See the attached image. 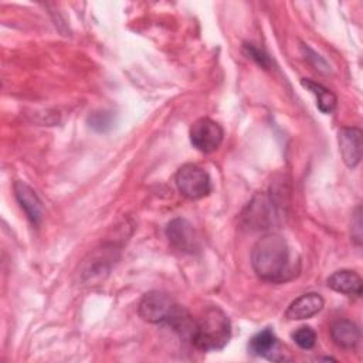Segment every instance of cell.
Masks as SVG:
<instances>
[{"label":"cell","mask_w":363,"mask_h":363,"mask_svg":"<svg viewBox=\"0 0 363 363\" xmlns=\"http://www.w3.org/2000/svg\"><path fill=\"white\" fill-rule=\"evenodd\" d=\"M294 342L303 350H309L316 343V332L311 326H301L292 333Z\"/></svg>","instance_id":"16"},{"label":"cell","mask_w":363,"mask_h":363,"mask_svg":"<svg viewBox=\"0 0 363 363\" xmlns=\"http://www.w3.org/2000/svg\"><path fill=\"white\" fill-rule=\"evenodd\" d=\"M279 218V206L267 194H257L241 214V221L250 231L267 230L278 223Z\"/></svg>","instance_id":"3"},{"label":"cell","mask_w":363,"mask_h":363,"mask_svg":"<svg viewBox=\"0 0 363 363\" xmlns=\"http://www.w3.org/2000/svg\"><path fill=\"white\" fill-rule=\"evenodd\" d=\"M339 150L345 164L356 167L362 159V130L359 128H342L337 133Z\"/></svg>","instance_id":"8"},{"label":"cell","mask_w":363,"mask_h":363,"mask_svg":"<svg viewBox=\"0 0 363 363\" xmlns=\"http://www.w3.org/2000/svg\"><path fill=\"white\" fill-rule=\"evenodd\" d=\"M244 51H245V54H247L251 60H254V61H255L258 65H261L262 68L268 69V68L271 67V60H269V57H268L261 48H258L255 44L245 43V44H244Z\"/></svg>","instance_id":"17"},{"label":"cell","mask_w":363,"mask_h":363,"mask_svg":"<svg viewBox=\"0 0 363 363\" xmlns=\"http://www.w3.org/2000/svg\"><path fill=\"white\" fill-rule=\"evenodd\" d=\"M330 339L332 342L345 350H352L357 346L360 340L359 326L349 319H336L330 325Z\"/></svg>","instance_id":"11"},{"label":"cell","mask_w":363,"mask_h":363,"mask_svg":"<svg viewBox=\"0 0 363 363\" xmlns=\"http://www.w3.org/2000/svg\"><path fill=\"white\" fill-rule=\"evenodd\" d=\"M166 237L172 247L180 252L194 254L199 250V237L194 227L186 218H173L166 227Z\"/></svg>","instance_id":"7"},{"label":"cell","mask_w":363,"mask_h":363,"mask_svg":"<svg viewBox=\"0 0 363 363\" xmlns=\"http://www.w3.org/2000/svg\"><path fill=\"white\" fill-rule=\"evenodd\" d=\"M179 305L170 295L162 291L145 294L138 305L139 316L149 323H167Z\"/></svg>","instance_id":"5"},{"label":"cell","mask_w":363,"mask_h":363,"mask_svg":"<svg viewBox=\"0 0 363 363\" xmlns=\"http://www.w3.org/2000/svg\"><path fill=\"white\" fill-rule=\"evenodd\" d=\"M231 337V322L218 306H208L196 319V330L191 345L200 350L211 352L223 349Z\"/></svg>","instance_id":"2"},{"label":"cell","mask_w":363,"mask_h":363,"mask_svg":"<svg viewBox=\"0 0 363 363\" xmlns=\"http://www.w3.org/2000/svg\"><path fill=\"white\" fill-rule=\"evenodd\" d=\"M14 196L20 204V207L24 210L27 218L33 223V224H40V221L43 220V214H44V208H43V203L40 200V197L37 196V193L24 182L17 180L14 183Z\"/></svg>","instance_id":"10"},{"label":"cell","mask_w":363,"mask_h":363,"mask_svg":"<svg viewBox=\"0 0 363 363\" xmlns=\"http://www.w3.org/2000/svg\"><path fill=\"white\" fill-rule=\"evenodd\" d=\"M176 186L182 196L190 200H199L210 194L211 179L199 164L186 163L176 173Z\"/></svg>","instance_id":"4"},{"label":"cell","mask_w":363,"mask_h":363,"mask_svg":"<svg viewBox=\"0 0 363 363\" xmlns=\"http://www.w3.org/2000/svg\"><path fill=\"white\" fill-rule=\"evenodd\" d=\"M301 84H302V86H305L308 91H311L316 96V105L320 112L330 113L336 108V102H337L336 95L332 91H329L328 88H325L322 84H318V82H315L312 79H306V78H302Z\"/></svg>","instance_id":"14"},{"label":"cell","mask_w":363,"mask_h":363,"mask_svg":"<svg viewBox=\"0 0 363 363\" xmlns=\"http://www.w3.org/2000/svg\"><path fill=\"white\" fill-rule=\"evenodd\" d=\"M326 284L335 292H339L347 296L359 298L362 295V278L359 277V274L350 269L335 271L328 278Z\"/></svg>","instance_id":"12"},{"label":"cell","mask_w":363,"mask_h":363,"mask_svg":"<svg viewBox=\"0 0 363 363\" xmlns=\"http://www.w3.org/2000/svg\"><path fill=\"white\" fill-rule=\"evenodd\" d=\"M251 265L259 279L274 284L291 281L299 271L286 240L277 233H268L255 242Z\"/></svg>","instance_id":"1"},{"label":"cell","mask_w":363,"mask_h":363,"mask_svg":"<svg viewBox=\"0 0 363 363\" xmlns=\"http://www.w3.org/2000/svg\"><path fill=\"white\" fill-rule=\"evenodd\" d=\"M190 142L201 153H213L223 142L224 130L221 125L210 118H199L190 126Z\"/></svg>","instance_id":"6"},{"label":"cell","mask_w":363,"mask_h":363,"mask_svg":"<svg viewBox=\"0 0 363 363\" xmlns=\"http://www.w3.org/2000/svg\"><path fill=\"white\" fill-rule=\"evenodd\" d=\"M278 337L272 332V329L265 328L261 332L255 333L248 343V350L254 356L259 357H267L269 360H279L277 356L279 352L278 350Z\"/></svg>","instance_id":"13"},{"label":"cell","mask_w":363,"mask_h":363,"mask_svg":"<svg viewBox=\"0 0 363 363\" xmlns=\"http://www.w3.org/2000/svg\"><path fill=\"white\" fill-rule=\"evenodd\" d=\"M88 123H89V128H92L94 130H96L99 133L108 132L113 126V115H112V112H108V111L94 112L88 118Z\"/></svg>","instance_id":"15"},{"label":"cell","mask_w":363,"mask_h":363,"mask_svg":"<svg viewBox=\"0 0 363 363\" xmlns=\"http://www.w3.org/2000/svg\"><path fill=\"white\" fill-rule=\"evenodd\" d=\"M350 234H352V240L357 245H360L362 244V211H360V207H357L354 214H353Z\"/></svg>","instance_id":"18"},{"label":"cell","mask_w":363,"mask_h":363,"mask_svg":"<svg viewBox=\"0 0 363 363\" xmlns=\"http://www.w3.org/2000/svg\"><path fill=\"white\" fill-rule=\"evenodd\" d=\"M323 305H325V301L319 294L308 292L291 302V305L285 312V318L288 320L309 319L316 313H319L323 309Z\"/></svg>","instance_id":"9"}]
</instances>
